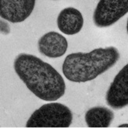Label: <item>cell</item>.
Here are the masks:
<instances>
[{
    "label": "cell",
    "instance_id": "7",
    "mask_svg": "<svg viewBox=\"0 0 128 128\" xmlns=\"http://www.w3.org/2000/svg\"><path fill=\"white\" fill-rule=\"evenodd\" d=\"M37 44L41 54L51 58L62 57L68 48L66 39L62 34L55 31L49 32L43 35L39 39Z\"/></svg>",
    "mask_w": 128,
    "mask_h": 128
},
{
    "label": "cell",
    "instance_id": "11",
    "mask_svg": "<svg viewBox=\"0 0 128 128\" xmlns=\"http://www.w3.org/2000/svg\"><path fill=\"white\" fill-rule=\"evenodd\" d=\"M118 127H128V124H122V125H119Z\"/></svg>",
    "mask_w": 128,
    "mask_h": 128
},
{
    "label": "cell",
    "instance_id": "5",
    "mask_svg": "<svg viewBox=\"0 0 128 128\" xmlns=\"http://www.w3.org/2000/svg\"><path fill=\"white\" fill-rule=\"evenodd\" d=\"M106 102L115 110L125 107L128 104V64L116 75L105 96Z\"/></svg>",
    "mask_w": 128,
    "mask_h": 128
},
{
    "label": "cell",
    "instance_id": "10",
    "mask_svg": "<svg viewBox=\"0 0 128 128\" xmlns=\"http://www.w3.org/2000/svg\"><path fill=\"white\" fill-rule=\"evenodd\" d=\"M0 27H1V33L6 35L10 33V25L6 22L1 20L0 21Z\"/></svg>",
    "mask_w": 128,
    "mask_h": 128
},
{
    "label": "cell",
    "instance_id": "9",
    "mask_svg": "<svg viewBox=\"0 0 128 128\" xmlns=\"http://www.w3.org/2000/svg\"><path fill=\"white\" fill-rule=\"evenodd\" d=\"M113 119L112 111L103 106L91 108L85 114V121L89 127H108Z\"/></svg>",
    "mask_w": 128,
    "mask_h": 128
},
{
    "label": "cell",
    "instance_id": "4",
    "mask_svg": "<svg viewBox=\"0 0 128 128\" xmlns=\"http://www.w3.org/2000/svg\"><path fill=\"white\" fill-rule=\"evenodd\" d=\"M128 12L126 0H101L93 15V20L98 27H108L114 24Z\"/></svg>",
    "mask_w": 128,
    "mask_h": 128
},
{
    "label": "cell",
    "instance_id": "2",
    "mask_svg": "<svg viewBox=\"0 0 128 128\" xmlns=\"http://www.w3.org/2000/svg\"><path fill=\"white\" fill-rule=\"evenodd\" d=\"M119 58V53L114 47L97 48L88 53L70 54L64 60V76L73 82H86L114 66Z\"/></svg>",
    "mask_w": 128,
    "mask_h": 128
},
{
    "label": "cell",
    "instance_id": "1",
    "mask_svg": "<svg viewBox=\"0 0 128 128\" xmlns=\"http://www.w3.org/2000/svg\"><path fill=\"white\" fill-rule=\"evenodd\" d=\"M13 66L28 89L41 100L56 101L64 96L66 84L63 77L51 64L37 57L20 54Z\"/></svg>",
    "mask_w": 128,
    "mask_h": 128
},
{
    "label": "cell",
    "instance_id": "3",
    "mask_svg": "<svg viewBox=\"0 0 128 128\" xmlns=\"http://www.w3.org/2000/svg\"><path fill=\"white\" fill-rule=\"evenodd\" d=\"M73 120L71 110L59 102L45 104L36 110L26 124L27 127H69Z\"/></svg>",
    "mask_w": 128,
    "mask_h": 128
},
{
    "label": "cell",
    "instance_id": "8",
    "mask_svg": "<svg viewBox=\"0 0 128 128\" xmlns=\"http://www.w3.org/2000/svg\"><path fill=\"white\" fill-rule=\"evenodd\" d=\"M59 30L66 35L78 34L84 25V18L81 12L73 7L63 9L57 18Z\"/></svg>",
    "mask_w": 128,
    "mask_h": 128
},
{
    "label": "cell",
    "instance_id": "6",
    "mask_svg": "<svg viewBox=\"0 0 128 128\" xmlns=\"http://www.w3.org/2000/svg\"><path fill=\"white\" fill-rule=\"evenodd\" d=\"M34 0H1L0 16L11 22H21L31 14Z\"/></svg>",
    "mask_w": 128,
    "mask_h": 128
}]
</instances>
